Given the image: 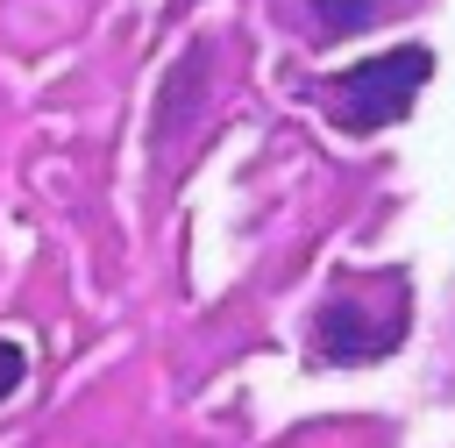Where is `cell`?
Listing matches in <instances>:
<instances>
[{"mask_svg":"<svg viewBox=\"0 0 455 448\" xmlns=\"http://www.w3.org/2000/svg\"><path fill=\"white\" fill-rule=\"evenodd\" d=\"M427 78H434V50H419V43L384 50V57H370V64L341 71V85L327 92V114H334L348 135H377V128H391V121L419 100Z\"/></svg>","mask_w":455,"mask_h":448,"instance_id":"6da1fadb","label":"cell"},{"mask_svg":"<svg viewBox=\"0 0 455 448\" xmlns=\"http://www.w3.org/2000/svg\"><path fill=\"white\" fill-rule=\"evenodd\" d=\"M405 341V277H384V299L370 306L355 284L334 292L313 320V356L320 363H377L384 348Z\"/></svg>","mask_w":455,"mask_h":448,"instance_id":"7a4b0ae2","label":"cell"},{"mask_svg":"<svg viewBox=\"0 0 455 448\" xmlns=\"http://www.w3.org/2000/svg\"><path fill=\"white\" fill-rule=\"evenodd\" d=\"M306 14H313L320 36H348V28H363L377 14V0H306Z\"/></svg>","mask_w":455,"mask_h":448,"instance_id":"3957f363","label":"cell"},{"mask_svg":"<svg viewBox=\"0 0 455 448\" xmlns=\"http://www.w3.org/2000/svg\"><path fill=\"white\" fill-rule=\"evenodd\" d=\"M21 363H28V356H21L14 341H0V398H14V391H21Z\"/></svg>","mask_w":455,"mask_h":448,"instance_id":"277c9868","label":"cell"}]
</instances>
